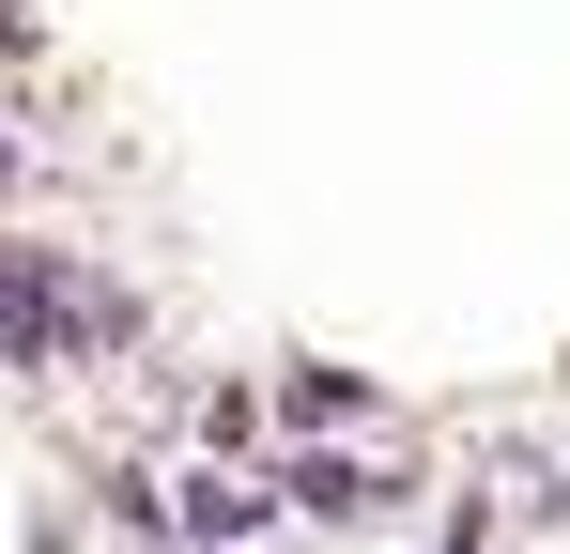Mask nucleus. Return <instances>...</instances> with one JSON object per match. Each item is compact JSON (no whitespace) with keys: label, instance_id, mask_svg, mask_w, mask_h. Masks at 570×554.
<instances>
[{"label":"nucleus","instance_id":"7ed1b4c3","mask_svg":"<svg viewBox=\"0 0 570 554\" xmlns=\"http://www.w3.org/2000/svg\"><path fill=\"white\" fill-rule=\"evenodd\" d=\"M263 508H278V493H263V477H186V493H170V508H155V524H186V540H247V524H263Z\"/></svg>","mask_w":570,"mask_h":554},{"label":"nucleus","instance_id":"39448f33","mask_svg":"<svg viewBox=\"0 0 570 554\" xmlns=\"http://www.w3.org/2000/svg\"><path fill=\"white\" fill-rule=\"evenodd\" d=\"M0 185H16V139H0Z\"/></svg>","mask_w":570,"mask_h":554},{"label":"nucleus","instance_id":"20e7f679","mask_svg":"<svg viewBox=\"0 0 570 554\" xmlns=\"http://www.w3.org/2000/svg\"><path fill=\"white\" fill-rule=\"evenodd\" d=\"M293 416H308V432H340V416H371V385H355V369H293Z\"/></svg>","mask_w":570,"mask_h":554},{"label":"nucleus","instance_id":"f03ea898","mask_svg":"<svg viewBox=\"0 0 570 554\" xmlns=\"http://www.w3.org/2000/svg\"><path fill=\"white\" fill-rule=\"evenodd\" d=\"M263 493H293V508H324V524H385V508H401L416 477H385V462H340V447H293L278 477H263Z\"/></svg>","mask_w":570,"mask_h":554},{"label":"nucleus","instance_id":"f257e3e1","mask_svg":"<svg viewBox=\"0 0 570 554\" xmlns=\"http://www.w3.org/2000/svg\"><path fill=\"white\" fill-rule=\"evenodd\" d=\"M139 339V293L62 247H0V355L16 369H62V355H124Z\"/></svg>","mask_w":570,"mask_h":554}]
</instances>
